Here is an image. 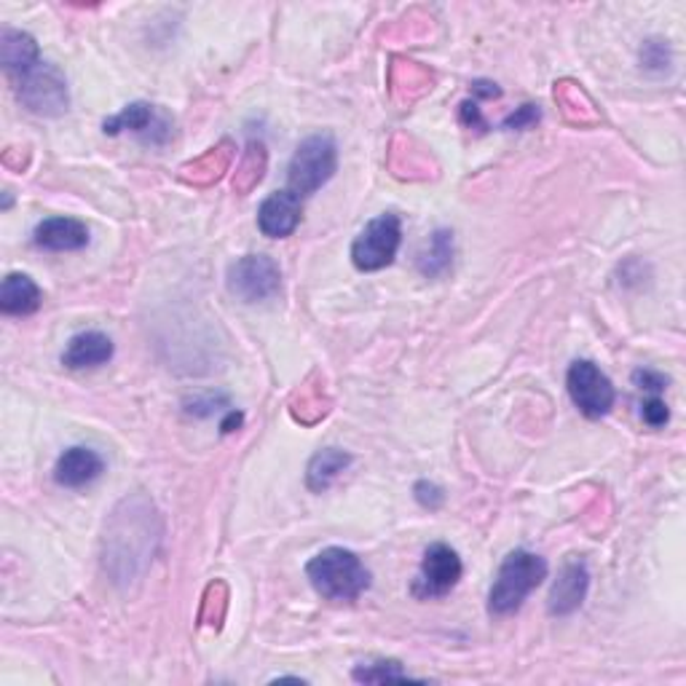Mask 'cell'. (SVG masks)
I'll list each match as a JSON object with an SVG mask.
<instances>
[{"label": "cell", "instance_id": "cell-1", "mask_svg": "<svg viewBox=\"0 0 686 686\" xmlns=\"http://www.w3.org/2000/svg\"><path fill=\"white\" fill-rule=\"evenodd\" d=\"M158 537V513L154 502L145 496H127L110 515L105 526V571L113 577L116 585H127L137 579L154 561Z\"/></svg>", "mask_w": 686, "mask_h": 686}, {"label": "cell", "instance_id": "cell-2", "mask_svg": "<svg viewBox=\"0 0 686 686\" xmlns=\"http://www.w3.org/2000/svg\"><path fill=\"white\" fill-rule=\"evenodd\" d=\"M312 588L327 601L351 603L371 588V571L346 547H327L306 563Z\"/></svg>", "mask_w": 686, "mask_h": 686}, {"label": "cell", "instance_id": "cell-3", "mask_svg": "<svg viewBox=\"0 0 686 686\" xmlns=\"http://www.w3.org/2000/svg\"><path fill=\"white\" fill-rule=\"evenodd\" d=\"M547 561L531 550H513L502 561L500 574L489 593V612L496 617L518 612L523 601L547 579Z\"/></svg>", "mask_w": 686, "mask_h": 686}, {"label": "cell", "instance_id": "cell-4", "mask_svg": "<svg viewBox=\"0 0 686 686\" xmlns=\"http://www.w3.org/2000/svg\"><path fill=\"white\" fill-rule=\"evenodd\" d=\"M338 169V145L330 134H314L296 148L287 167V191L312 196Z\"/></svg>", "mask_w": 686, "mask_h": 686}, {"label": "cell", "instance_id": "cell-5", "mask_svg": "<svg viewBox=\"0 0 686 686\" xmlns=\"http://www.w3.org/2000/svg\"><path fill=\"white\" fill-rule=\"evenodd\" d=\"M14 89L20 103L35 116H46V119H57L68 110L70 92L68 81H64L62 70L49 62H38L27 73L16 75Z\"/></svg>", "mask_w": 686, "mask_h": 686}, {"label": "cell", "instance_id": "cell-6", "mask_svg": "<svg viewBox=\"0 0 686 686\" xmlns=\"http://www.w3.org/2000/svg\"><path fill=\"white\" fill-rule=\"evenodd\" d=\"M402 242V220L400 215L384 213L373 218L357 233L351 244V261L360 272H381L395 261Z\"/></svg>", "mask_w": 686, "mask_h": 686}, {"label": "cell", "instance_id": "cell-7", "mask_svg": "<svg viewBox=\"0 0 686 686\" xmlns=\"http://www.w3.org/2000/svg\"><path fill=\"white\" fill-rule=\"evenodd\" d=\"M226 287L237 301L261 303L279 296L281 272L279 263L268 255H244L228 266Z\"/></svg>", "mask_w": 686, "mask_h": 686}, {"label": "cell", "instance_id": "cell-8", "mask_svg": "<svg viewBox=\"0 0 686 686\" xmlns=\"http://www.w3.org/2000/svg\"><path fill=\"white\" fill-rule=\"evenodd\" d=\"M461 574H465V566H461L459 553L448 544L435 542L424 550L419 574L410 585V593L419 601H435V598L448 595L459 585Z\"/></svg>", "mask_w": 686, "mask_h": 686}, {"label": "cell", "instance_id": "cell-9", "mask_svg": "<svg viewBox=\"0 0 686 686\" xmlns=\"http://www.w3.org/2000/svg\"><path fill=\"white\" fill-rule=\"evenodd\" d=\"M566 386L574 406L579 408V413L588 416V419H603L614 408V400H617V392H614V384L609 381V375L590 360L571 362L566 375Z\"/></svg>", "mask_w": 686, "mask_h": 686}, {"label": "cell", "instance_id": "cell-10", "mask_svg": "<svg viewBox=\"0 0 686 686\" xmlns=\"http://www.w3.org/2000/svg\"><path fill=\"white\" fill-rule=\"evenodd\" d=\"M590 590V571L588 563L582 558H568L561 566L558 579L553 582L547 598V612L553 617H568V614L577 612L585 603Z\"/></svg>", "mask_w": 686, "mask_h": 686}, {"label": "cell", "instance_id": "cell-11", "mask_svg": "<svg viewBox=\"0 0 686 686\" xmlns=\"http://www.w3.org/2000/svg\"><path fill=\"white\" fill-rule=\"evenodd\" d=\"M301 196L292 191H277L268 198H263L257 209V228L268 239H287L301 222Z\"/></svg>", "mask_w": 686, "mask_h": 686}, {"label": "cell", "instance_id": "cell-12", "mask_svg": "<svg viewBox=\"0 0 686 686\" xmlns=\"http://www.w3.org/2000/svg\"><path fill=\"white\" fill-rule=\"evenodd\" d=\"M103 469L105 461L97 450L75 445V448H68L60 459H57L55 480L62 489H84V485L94 483V480L103 474Z\"/></svg>", "mask_w": 686, "mask_h": 686}, {"label": "cell", "instance_id": "cell-13", "mask_svg": "<svg viewBox=\"0 0 686 686\" xmlns=\"http://www.w3.org/2000/svg\"><path fill=\"white\" fill-rule=\"evenodd\" d=\"M113 360V341L99 330H84L73 336L62 351V365L70 371L99 368Z\"/></svg>", "mask_w": 686, "mask_h": 686}, {"label": "cell", "instance_id": "cell-14", "mask_svg": "<svg viewBox=\"0 0 686 686\" xmlns=\"http://www.w3.org/2000/svg\"><path fill=\"white\" fill-rule=\"evenodd\" d=\"M35 244L51 252H73L89 244V228L75 218H46L35 226Z\"/></svg>", "mask_w": 686, "mask_h": 686}, {"label": "cell", "instance_id": "cell-15", "mask_svg": "<svg viewBox=\"0 0 686 686\" xmlns=\"http://www.w3.org/2000/svg\"><path fill=\"white\" fill-rule=\"evenodd\" d=\"M44 303V292L27 274H9L0 287V312L9 316L35 314Z\"/></svg>", "mask_w": 686, "mask_h": 686}, {"label": "cell", "instance_id": "cell-16", "mask_svg": "<svg viewBox=\"0 0 686 686\" xmlns=\"http://www.w3.org/2000/svg\"><path fill=\"white\" fill-rule=\"evenodd\" d=\"M0 62H3L5 73H9L11 79H16V75L35 68V64L40 62V51L33 35L5 27L3 35H0Z\"/></svg>", "mask_w": 686, "mask_h": 686}, {"label": "cell", "instance_id": "cell-17", "mask_svg": "<svg viewBox=\"0 0 686 686\" xmlns=\"http://www.w3.org/2000/svg\"><path fill=\"white\" fill-rule=\"evenodd\" d=\"M351 454H346L341 448H325L320 454H314V459L309 461L306 469V485L314 494H325L333 483L349 469Z\"/></svg>", "mask_w": 686, "mask_h": 686}, {"label": "cell", "instance_id": "cell-18", "mask_svg": "<svg viewBox=\"0 0 686 686\" xmlns=\"http://www.w3.org/2000/svg\"><path fill=\"white\" fill-rule=\"evenodd\" d=\"M231 158H233V145L228 143V140H222L220 145L209 148L202 158L185 164V167L180 169V178L193 185H209V183H215L222 172H226Z\"/></svg>", "mask_w": 686, "mask_h": 686}, {"label": "cell", "instance_id": "cell-19", "mask_svg": "<svg viewBox=\"0 0 686 686\" xmlns=\"http://www.w3.org/2000/svg\"><path fill=\"white\" fill-rule=\"evenodd\" d=\"M450 261H454V233L448 228H440L430 237L426 248L419 252V272L424 277H440L450 268Z\"/></svg>", "mask_w": 686, "mask_h": 686}, {"label": "cell", "instance_id": "cell-20", "mask_svg": "<svg viewBox=\"0 0 686 686\" xmlns=\"http://www.w3.org/2000/svg\"><path fill=\"white\" fill-rule=\"evenodd\" d=\"M156 127V116H154V105L148 103H132L127 105L121 113L110 116V119L103 121V132L105 134H121V132H137L145 134L148 129Z\"/></svg>", "mask_w": 686, "mask_h": 686}, {"label": "cell", "instance_id": "cell-21", "mask_svg": "<svg viewBox=\"0 0 686 686\" xmlns=\"http://www.w3.org/2000/svg\"><path fill=\"white\" fill-rule=\"evenodd\" d=\"M263 172H266V145L261 140H250L242 164L237 169V178H233V191L250 193L263 180Z\"/></svg>", "mask_w": 686, "mask_h": 686}, {"label": "cell", "instance_id": "cell-22", "mask_svg": "<svg viewBox=\"0 0 686 686\" xmlns=\"http://www.w3.org/2000/svg\"><path fill=\"white\" fill-rule=\"evenodd\" d=\"M354 682L365 684H392V682H416L410 673L402 671L400 662L395 660H381V662H362L360 667H354Z\"/></svg>", "mask_w": 686, "mask_h": 686}, {"label": "cell", "instance_id": "cell-23", "mask_svg": "<svg viewBox=\"0 0 686 686\" xmlns=\"http://www.w3.org/2000/svg\"><path fill=\"white\" fill-rule=\"evenodd\" d=\"M539 119H542L539 105L526 103V105H520V108H515L513 113L502 121V129H507V132H526V129L537 127Z\"/></svg>", "mask_w": 686, "mask_h": 686}, {"label": "cell", "instance_id": "cell-24", "mask_svg": "<svg viewBox=\"0 0 686 686\" xmlns=\"http://www.w3.org/2000/svg\"><path fill=\"white\" fill-rule=\"evenodd\" d=\"M641 64L647 70H665L671 64V49L662 40H647L641 46Z\"/></svg>", "mask_w": 686, "mask_h": 686}, {"label": "cell", "instance_id": "cell-25", "mask_svg": "<svg viewBox=\"0 0 686 686\" xmlns=\"http://www.w3.org/2000/svg\"><path fill=\"white\" fill-rule=\"evenodd\" d=\"M641 419L643 424H649L652 430H660V426H665L667 421H671V410H667L665 400H662L660 395H654L641 406Z\"/></svg>", "mask_w": 686, "mask_h": 686}, {"label": "cell", "instance_id": "cell-26", "mask_svg": "<svg viewBox=\"0 0 686 686\" xmlns=\"http://www.w3.org/2000/svg\"><path fill=\"white\" fill-rule=\"evenodd\" d=\"M633 384H636L641 392H647L649 397H654V395L662 397V392L667 389V375L649 371V368H638V371L633 373Z\"/></svg>", "mask_w": 686, "mask_h": 686}, {"label": "cell", "instance_id": "cell-27", "mask_svg": "<svg viewBox=\"0 0 686 686\" xmlns=\"http://www.w3.org/2000/svg\"><path fill=\"white\" fill-rule=\"evenodd\" d=\"M459 119H461V124L469 129V132L485 134L491 129L489 121L483 119V110H480L478 99H465V103L459 105Z\"/></svg>", "mask_w": 686, "mask_h": 686}, {"label": "cell", "instance_id": "cell-28", "mask_svg": "<svg viewBox=\"0 0 686 686\" xmlns=\"http://www.w3.org/2000/svg\"><path fill=\"white\" fill-rule=\"evenodd\" d=\"M413 494H416V500H419L421 507H426V509H437L440 504L445 502L443 489H440V485H435V483H430V480H419V483H416V489H413Z\"/></svg>", "mask_w": 686, "mask_h": 686}, {"label": "cell", "instance_id": "cell-29", "mask_svg": "<svg viewBox=\"0 0 686 686\" xmlns=\"http://www.w3.org/2000/svg\"><path fill=\"white\" fill-rule=\"evenodd\" d=\"M472 94H474V97H480V99H500L502 89L494 84V81H474Z\"/></svg>", "mask_w": 686, "mask_h": 686}, {"label": "cell", "instance_id": "cell-30", "mask_svg": "<svg viewBox=\"0 0 686 686\" xmlns=\"http://www.w3.org/2000/svg\"><path fill=\"white\" fill-rule=\"evenodd\" d=\"M218 402H226L222 397H215V400H193L191 406H188V413H196V416H209L213 413V406L218 408Z\"/></svg>", "mask_w": 686, "mask_h": 686}, {"label": "cell", "instance_id": "cell-31", "mask_svg": "<svg viewBox=\"0 0 686 686\" xmlns=\"http://www.w3.org/2000/svg\"><path fill=\"white\" fill-rule=\"evenodd\" d=\"M242 421H244V416H242V413H237V410H231V413H228V419L222 421V424H220L222 435H228V432L239 430V426H242Z\"/></svg>", "mask_w": 686, "mask_h": 686}]
</instances>
